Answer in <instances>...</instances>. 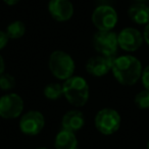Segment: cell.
Instances as JSON below:
<instances>
[{"mask_svg": "<svg viewBox=\"0 0 149 149\" xmlns=\"http://www.w3.org/2000/svg\"><path fill=\"white\" fill-rule=\"evenodd\" d=\"M142 63L134 55L124 54L116 56L113 59L111 72L118 84L131 87L138 83L142 76Z\"/></svg>", "mask_w": 149, "mask_h": 149, "instance_id": "1", "label": "cell"}, {"mask_svg": "<svg viewBox=\"0 0 149 149\" xmlns=\"http://www.w3.org/2000/svg\"><path fill=\"white\" fill-rule=\"evenodd\" d=\"M63 96L66 101L74 107L86 105L90 97V87L85 78L72 76L62 84Z\"/></svg>", "mask_w": 149, "mask_h": 149, "instance_id": "2", "label": "cell"}, {"mask_svg": "<svg viewBox=\"0 0 149 149\" xmlns=\"http://www.w3.org/2000/svg\"><path fill=\"white\" fill-rule=\"evenodd\" d=\"M48 68L54 78L65 81L72 77L76 70L74 60L63 50H54L48 58Z\"/></svg>", "mask_w": 149, "mask_h": 149, "instance_id": "3", "label": "cell"}, {"mask_svg": "<svg viewBox=\"0 0 149 149\" xmlns=\"http://www.w3.org/2000/svg\"><path fill=\"white\" fill-rule=\"evenodd\" d=\"M122 125V118L118 110L110 107L100 109L94 118L95 129L104 136H110L116 133Z\"/></svg>", "mask_w": 149, "mask_h": 149, "instance_id": "4", "label": "cell"}, {"mask_svg": "<svg viewBox=\"0 0 149 149\" xmlns=\"http://www.w3.org/2000/svg\"><path fill=\"white\" fill-rule=\"evenodd\" d=\"M92 45L100 55L116 57L118 53V34L113 31H97L92 38Z\"/></svg>", "mask_w": 149, "mask_h": 149, "instance_id": "5", "label": "cell"}, {"mask_svg": "<svg viewBox=\"0 0 149 149\" xmlns=\"http://www.w3.org/2000/svg\"><path fill=\"white\" fill-rule=\"evenodd\" d=\"M92 23L98 31H112L118 25V15L109 4H99L92 13Z\"/></svg>", "mask_w": 149, "mask_h": 149, "instance_id": "6", "label": "cell"}, {"mask_svg": "<svg viewBox=\"0 0 149 149\" xmlns=\"http://www.w3.org/2000/svg\"><path fill=\"white\" fill-rule=\"evenodd\" d=\"M25 103L24 99L17 93H6L0 97V118L15 120L23 114Z\"/></svg>", "mask_w": 149, "mask_h": 149, "instance_id": "7", "label": "cell"}, {"mask_svg": "<svg viewBox=\"0 0 149 149\" xmlns=\"http://www.w3.org/2000/svg\"><path fill=\"white\" fill-rule=\"evenodd\" d=\"M45 127V118L39 110H29L21 116L19 123V131L26 136H37Z\"/></svg>", "mask_w": 149, "mask_h": 149, "instance_id": "8", "label": "cell"}, {"mask_svg": "<svg viewBox=\"0 0 149 149\" xmlns=\"http://www.w3.org/2000/svg\"><path fill=\"white\" fill-rule=\"evenodd\" d=\"M118 47L125 52L128 53L136 52L144 43L143 33L133 27L124 28L118 34Z\"/></svg>", "mask_w": 149, "mask_h": 149, "instance_id": "9", "label": "cell"}, {"mask_svg": "<svg viewBox=\"0 0 149 149\" xmlns=\"http://www.w3.org/2000/svg\"><path fill=\"white\" fill-rule=\"evenodd\" d=\"M113 59L114 57H108V56L100 55V54L92 56L86 62V72L91 74L92 77H104L109 72H111Z\"/></svg>", "mask_w": 149, "mask_h": 149, "instance_id": "10", "label": "cell"}, {"mask_svg": "<svg viewBox=\"0 0 149 149\" xmlns=\"http://www.w3.org/2000/svg\"><path fill=\"white\" fill-rule=\"evenodd\" d=\"M48 13L54 21L65 23L72 17L74 7L70 0H50L48 2Z\"/></svg>", "mask_w": 149, "mask_h": 149, "instance_id": "11", "label": "cell"}, {"mask_svg": "<svg viewBox=\"0 0 149 149\" xmlns=\"http://www.w3.org/2000/svg\"><path fill=\"white\" fill-rule=\"evenodd\" d=\"M85 116L80 109H70L63 114L61 118V129L77 133L85 126Z\"/></svg>", "mask_w": 149, "mask_h": 149, "instance_id": "12", "label": "cell"}, {"mask_svg": "<svg viewBox=\"0 0 149 149\" xmlns=\"http://www.w3.org/2000/svg\"><path fill=\"white\" fill-rule=\"evenodd\" d=\"M128 17L134 24L145 27L149 24V6L142 1L134 3L129 7Z\"/></svg>", "mask_w": 149, "mask_h": 149, "instance_id": "13", "label": "cell"}, {"mask_svg": "<svg viewBox=\"0 0 149 149\" xmlns=\"http://www.w3.org/2000/svg\"><path fill=\"white\" fill-rule=\"evenodd\" d=\"M54 147L55 149H79L76 133L61 129L54 139Z\"/></svg>", "mask_w": 149, "mask_h": 149, "instance_id": "14", "label": "cell"}, {"mask_svg": "<svg viewBox=\"0 0 149 149\" xmlns=\"http://www.w3.org/2000/svg\"><path fill=\"white\" fill-rule=\"evenodd\" d=\"M5 32H6L9 39H21L26 34V25L22 21H13V23H10L7 26Z\"/></svg>", "mask_w": 149, "mask_h": 149, "instance_id": "15", "label": "cell"}, {"mask_svg": "<svg viewBox=\"0 0 149 149\" xmlns=\"http://www.w3.org/2000/svg\"><path fill=\"white\" fill-rule=\"evenodd\" d=\"M43 94L45 96L46 99L51 100V101H55L61 98L63 96V89H62V85L58 83H50L45 86L43 90Z\"/></svg>", "mask_w": 149, "mask_h": 149, "instance_id": "16", "label": "cell"}, {"mask_svg": "<svg viewBox=\"0 0 149 149\" xmlns=\"http://www.w3.org/2000/svg\"><path fill=\"white\" fill-rule=\"evenodd\" d=\"M134 103L139 109L147 110L149 109V91L146 89L141 90L135 95Z\"/></svg>", "mask_w": 149, "mask_h": 149, "instance_id": "17", "label": "cell"}, {"mask_svg": "<svg viewBox=\"0 0 149 149\" xmlns=\"http://www.w3.org/2000/svg\"><path fill=\"white\" fill-rule=\"evenodd\" d=\"M15 79L9 72H4L0 76V89L2 91H11L15 87Z\"/></svg>", "mask_w": 149, "mask_h": 149, "instance_id": "18", "label": "cell"}, {"mask_svg": "<svg viewBox=\"0 0 149 149\" xmlns=\"http://www.w3.org/2000/svg\"><path fill=\"white\" fill-rule=\"evenodd\" d=\"M141 83H142L144 89L149 91V64L145 66L142 70V76H141Z\"/></svg>", "mask_w": 149, "mask_h": 149, "instance_id": "19", "label": "cell"}, {"mask_svg": "<svg viewBox=\"0 0 149 149\" xmlns=\"http://www.w3.org/2000/svg\"><path fill=\"white\" fill-rule=\"evenodd\" d=\"M8 41H9V38L7 36L6 32L0 30V51L6 47L7 44H8Z\"/></svg>", "mask_w": 149, "mask_h": 149, "instance_id": "20", "label": "cell"}, {"mask_svg": "<svg viewBox=\"0 0 149 149\" xmlns=\"http://www.w3.org/2000/svg\"><path fill=\"white\" fill-rule=\"evenodd\" d=\"M143 38H144V42L149 47V24L144 27V30H143Z\"/></svg>", "mask_w": 149, "mask_h": 149, "instance_id": "21", "label": "cell"}, {"mask_svg": "<svg viewBox=\"0 0 149 149\" xmlns=\"http://www.w3.org/2000/svg\"><path fill=\"white\" fill-rule=\"evenodd\" d=\"M5 72V60L3 56L0 54V76Z\"/></svg>", "mask_w": 149, "mask_h": 149, "instance_id": "22", "label": "cell"}, {"mask_svg": "<svg viewBox=\"0 0 149 149\" xmlns=\"http://www.w3.org/2000/svg\"><path fill=\"white\" fill-rule=\"evenodd\" d=\"M19 1H21V0H3V2L6 5H8V6H13V5L17 4Z\"/></svg>", "mask_w": 149, "mask_h": 149, "instance_id": "23", "label": "cell"}, {"mask_svg": "<svg viewBox=\"0 0 149 149\" xmlns=\"http://www.w3.org/2000/svg\"><path fill=\"white\" fill-rule=\"evenodd\" d=\"M146 149H149V139L147 141V144H146Z\"/></svg>", "mask_w": 149, "mask_h": 149, "instance_id": "24", "label": "cell"}, {"mask_svg": "<svg viewBox=\"0 0 149 149\" xmlns=\"http://www.w3.org/2000/svg\"><path fill=\"white\" fill-rule=\"evenodd\" d=\"M36 149H48V148H46V147H38V148H36Z\"/></svg>", "mask_w": 149, "mask_h": 149, "instance_id": "25", "label": "cell"}, {"mask_svg": "<svg viewBox=\"0 0 149 149\" xmlns=\"http://www.w3.org/2000/svg\"><path fill=\"white\" fill-rule=\"evenodd\" d=\"M138 1H143V0H138Z\"/></svg>", "mask_w": 149, "mask_h": 149, "instance_id": "26", "label": "cell"}]
</instances>
